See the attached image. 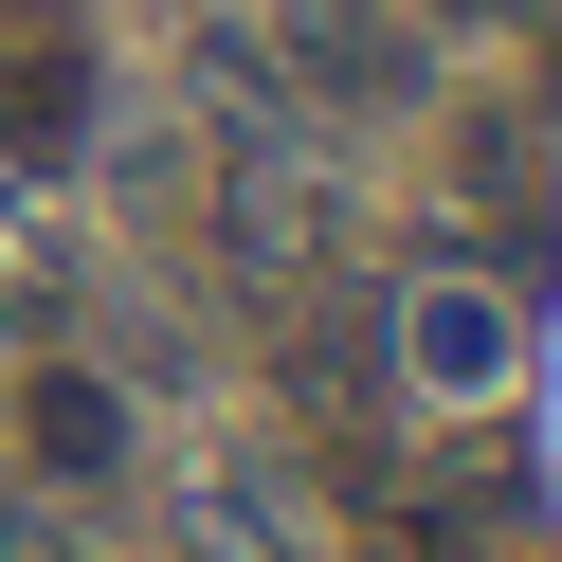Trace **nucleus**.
Here are the masks:
<instances>
[{
	"instance_id": "1",
	"label": "nucleus",
	"mask_w": 562,
	"mask_h": 562,
	"mask_svg": "<svg viewBox=\"0 0 562 562\" xmlns=\"http://www.w3.org/2000/svg\"><path fill=\"white\" fill-rule=\"evenodd\" d=\"M381 345H400V381H417V400H508V363H526L508 291H472V272H417Z\"/></svg>"
},
{
	"instance_id": "2",
	"label": "nucleus",
	"mask_w": 562,
	"mask_h": 562,
	"mask_svg": "<svg viewBox=\"0 0 562 562\" xmlns=\"http://www.w3.org/2000/svg\"><path fill=\"white\" fill-rule=\"evenodd\" d=\"M74 127H91V55H0V146H19V164H55V146H74Z\"/></svg>"
},
{
	"instance_id": "3",
	"label": "nucleus",
	"mask_w": 562,
	"mask_h": 562,
	"mask_svg": "<svg viewBox=\"0 0 562 562\" xmlns=\"http://www.w3.org/2000/svg\"><path fill=\"white\" fill-rule=\"evenodd\" d=\"M37 453H55V472H110V453H127V417L91 400V381H37Z\"/></svg>"
},
{
	"instance_id": "4",
	"label": "nucleus",
	"mask_w": 562,
	"mask_h": 562,
	"mask_svg": "<svg viewBox=\"0 0 562 562\" xmlns=\"http://www.w3.org/2000/svg\"><path fill=\"white\" fill-rule=\"evenodd\" d=\"M308 74H327V91H400V37H381V19H327V0H308Z\"/></svg>"
},
{
	"instance_id": "5",
	"label": "nucleus",
	"mask_w": 562,
	"mask_h": 562,
	"mask_svg": "<svg viewBox=\"0 0 562 562\" xmlns=\"http://www.w3.org/2000/svg\"><path fill=\"white\" fill-rule=\"evenodd\" d=\"M37 291H55V255H37V218L0 200V308H37Z\"/></svg>"
},
{
	"instance_id": "6",
	"label": "nucleus",
	"mask_w": 562,
	"mask_h": 562,
	"mask_svg": "<svg viewBox=\"0 0 562 562\" xmlns=\"http://www.w3.org/2000/svg\"><path fill=\"white\" fill-rule=\"evenodd\" d=\"M0 562H74V526H55V508H19V490H0Z\"/></svg>"
},
{
	"instance_id": "7",
	"label": "nucleus",
	"mask_w": 562,
	"mask_h": 562,
	"mask_svg": "<svg viewBox=\"0 0 562 562\" xmlns=\"http://www.w3.org/2000/svg\"><path fill=\"white\" fill-rule=\"evenodd\" d=\"M436 19H526V0H436Z\"/></svg>"
}]
</instances>
